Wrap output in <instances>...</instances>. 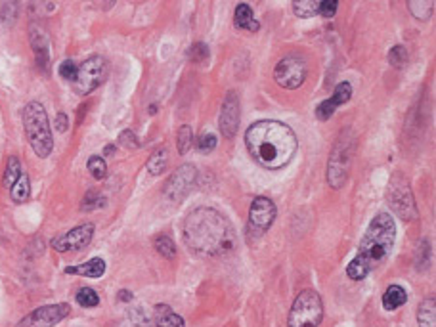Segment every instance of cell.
Here are the masks:
<instances>
[{"label":"cell","instance_id":"obj_1","mask_svg":"<svg viewBox=\"0 0 436 327\" xmlns=\"http://www.w3.org/2000/svg\"><path fill=\"white\" fill-rule=\"evenodd\" d=\"M184 242L203 256L226 255L236 249L237 237L232 222L211 207L193 209L184 221Z\"/></svg>","mask_w":436,"mask_h":327},{"label":"cell","instance_id":"obj_2","mask_svg":"<svg viewBox=\"0 0 436 327\" xmlns=\"http://www.w3.org/2000/svg\"><path fill=\"white\" fill-rule=\"evenodd\" d=\"M245 146L251 157L260 167L276 171L291 163L299 148V142H297L293 128L287 127L286 123L265 119V121L253 123L247 128Z\"/></svg>","mask_w":436,"mask_h":327},{"label":"cell","instance_id":"obj_3","mask_svg":"<svg viewBox=\"0 0 436 327\" xmlns=\"http://www.w3.org/2000/svg\"><path fill=\"white\" fill-rule=\"evenodd\" d=\"M396 242V222L391 214L379 213L365 230L356 256L346 266V276L354 281H362L373 268L386 260Z\"/></svg>","mask_w":436,"mask_h":327},{"label":"cell","instance_id":"obj_4","mask_svg":"<svg viewBox=\"0 0 436 327\" xmlns=\"http://www.w3.org/2000/svg\"><path fill=\"white\" fill-rule=\"evenodd\" d=\"M23 128L27 136L31 148L36 153V157L46 159L54 150V138H52V128L48 115L43 104L38 102H29L23 109Z\"/></svg>","mask_w":436,"mask_h":327},{"label":"cell","instance_id":"obj_5","mask_svg":"<svg viewBox=\"0 0 436 327\" xmlns=\"http://www.w3.org/2000/svg\"><path fill=\"white\" fill-rule=\"evenodd\" d=\"M323 318V300L314 289H304L297 295L289 316L287 327H318Z\"/></svg>","mask_w":436,"mask_h":327},{"label":"cell","instance_id":"obj_6","mask_svg":"<svg viewBox=\"0 0 436 327\" xmlns=\"http://www.w3.org/2000/svg\"><path fill=\"white\" fill-rule=\"evenodd\" d=\"M352 140L351 130H343L339 140L331 150L328 163V182L331 188H343L344 182L349 180V172H351V159H352Z\"/></svg>","mask_w":436,"mask_h":327},{"label":"cell","instance_id":"obj_7","mask_svg":"<svg viewBox=\"0 0 436 327\" xmlns=\"http://www.w3.org/2000/svg\"><path fill=\"white\" fill-rule=\"evenodd\" d=\"M386 203L393 209L394 213L400 216L402 221H415L417 218V205H415L414 192H412V184L406 174L396 172L388 182V190H386Z\"/></svg>","mask_w":436,"mask_h":327},{"label":"cell","instance_id":"obj_8","mask_svg":"<svg viewBox=\"0 0 436 327\" xmlns=\"http://www.w3.org/2000/svg\"><path fill=\"white\" fill-rule=\"evenodd\" d=\"M108 77V64L101 56L88 57L86 62L79 65L77 75L73 78V90L79 96L94 92L98 86Z\"/></svg>","mask_w":436,"mask_h":327},{"label":"cell","instance_id":"obj_9","mask_svg":"<svg viewBox=\"0 0 436 327\" xmlns=\"http://www.w3.org/2000/svg\"><path fill=\"white\" fill-rule=\"evenodd\" d=\"M276 214H278V209L272 200L257 197L253 201L249 209V224H247V234L251 239L262 237L276 221Z\"/></svg>","mask_w":436,"mask_h":327},{"label":"cell","instance_id":"obj_10","mask_svg":"<svg viewBox=\"0 0 436 327\" xmlns=\"http://www.w3.org/2000/svg\"><path fill=\"white\" fill-rule=\"evenodd\" d=\"M274 78L281 88L295 90L299 88L307 78V62L300 56H287L278 62L274 69Z\"/></svg>","mask_w":436,"mask_h":327},{"label":"cell","instance_id":"obj_11","mask_svg":"<svg viewBox=\"0 0 436 327\" xmlns=\"http://www.w3.org/2000/svg\"><path fill=\"white\" fill-rule=\"evenodd\" d=\"M195 182H197V169L192 163H186L172 172L163 192L169 200L180 201L192 192Z\"/></svg>","mask_w":436,"mask_h":327},{"label":"cell","instance_id":"obj_12","mask_svg":"<svg viewBox=\"0 0 436 327\" xmlns=\"http://www.w3.org/2000/svg\"><path fill=\"white\" fill-rule=\"evenodd\" d=\"M69 312H71V306L67 305V302L41 306V308H36L31 314H27L17 323V327H54L64 318H67Z\"/></svg>","mask_w":436,"mask_h":327},{"label":"cell","instance_id":"obj_13","mask_svg":"<svg viewBox=\"0 0 436 327\" xmlns=\"http://www.w3.org/2000/svg\"><path fill=\"white\" fill-rule=\"evenodd\" d=\"M94 237V224H80L52 242V247L57 253H71L85 249Z\"/></svg>","mask_w":436,"mask_h":327},{"label":"cell","instance_id":"obj_14","mask_svg":"<svg viewBox=\"0 0 436 327\" xmlns=\"http://www.w3.org/2000/svg\"><path fill=\"white\" fill-rule=\"evenodd\" d=\"M220 132L224 138H234L239 128V96L236 90H230L224 98L220 109Z\"/></svg>","mask_w":436,"mask_h":327},{"label":"cell","instance_id":"obj_15","mask_svg":"<svg viewBox=\"0 0 436 327\" xmlns=\"http://www.w3.org/2000/svg\"><path fill=\"white\" fill-rule=\"evenodd\" d=\"M29 39H31V46L35 52L38 69L48 73L50 71V39L46 35V31L41 25H31Z\"/></svg>","mask_w":436,"mask_h":327},{"label":"cell","instance_id":"obj_16","mask_svg":"<svg viewBox=\"0 0 436 327\" xmlns=\"http://www.w3.org/2000/svg\"><path fill=\"white\" fill-rule=\"evenodd\" d=\"M65 274H75V276H85V277H94L98 279L106 274V260L96 256L92 260H88L85 264H79V266H67L65 268Z\"/></svg>","mask_w":436,"mask_h":327},{"label":"cell","instance_id":"obj_17","mask_svg":"<svg viewBox=\"0 0 436 327\" xmlns=\"http://www.w3.org/2000/svg\"><path fill=\"white\" fill-rule=\"evenodd\" d=\"M153 321L157 327H186L184 318L172 310L169 305H157L153 308Z\"/></svg>","mask_w":436,"mask_h":327},{"label":"cell","instance_id":"obj_18","mask_svg":"<svg viewBox=\"0 0 436 327\" xmlns=\"http://www.w3.org/2000/svg\"><path fill=\"white\" fill-rule=\"evenodd\" d=\"M234 25L237 29L251 31V33H257L258 29H260V23L255 20L253 8L249 4H237L236 14H234Z\"/></svg>","mask_w":436,"mask_h":327},{"label":"cell","instance_id":"obj_19","mask_svg":"<svg viewBox=\"0 0 436 327\" xmlns=\"http://www.w3.org/2000/svg\"><path fill=\"white\" fill-rule=\"evenodd\" d=\"M406 300H408V293H406V289L402 285H391V287H386L385 295H383V306H385V310H388V312H393L396 308L406 305Z\"/></svg>","mask_w":436,"mask_h":327},{"label":"cell","instance_id":"obj_20","mask_svg":"<svg viewBox=\"0 0 436 327\" xmlns=\"http://www.w3.org/2000/svg\"><path fill=\"white\" fill-rule=\"evenodd\" d=\"M417 321L421 327H436V300L435 297L425 299L417 310Z\"/></svg>","mask_w":436,"mask_h":327},{"label":"cell","instance_id":"obj_21","mask_svg":"<svg viewBox=\"0 0 436 327\" xmlns=\"http://www.w3.org/2000/svg\"><path fill=\"white\" fill-rule=\"evenodd\" d=\"M146 167H148V172L153 174V176L163 174V172L167 171V167H169V151L161 148V150H157L155 153H151Z\"/></svg>","mask_w":436,"mask_h":327},{"label":"cell","instance_id":"obj_22","mask_svg":"<svg viewBox=\"0 0 436 327\" xmlns=\"http://www.w3.org/2000/svg\"><path fill=\"white\" fill-rule=\"evenodd\" d=\"M10 195H12V201L17 203V205H22V203H25L29 200V195H31V182H29L27 174H22V176L17 178V182L10 188Z\"/></svg>","mask_w":436,"mask_h":327},{"label":"cell","instance_id":"obj_23","mask_svg":"<svg viewBox=\"0 0 436 327\" xmlns=\"http://www.w3.org/2000/svg\"><path fill=\"white\" fill-rule=\"evenodd\" d=\"M153 245H155V249H157V253L161 256H164V258H174L176 256V245H174V242H172L171 237L169 235H157L155 239H153Z\"/></svg>","mask_w":436,"mask_h":327},{"label":"cell","instance_id":"obj_24","mask_svg":"<svg viewBox=\"0 0 436 327\" xmlns=\"http://www.w3.org/2000/svg\"><path fill=\"white\" fill-rule=\"evenodd\" d=\"M20 176H22V163H20L17 157H10L6 165V172H4V186L12 188Z\"/></svg>","mask_w":436,"mask_h":327},{"label":"cell","instance_id":"obj_25","mask_svg":"<svg viewBox=\"0 0 436 327\" xmlns=\"http://www.w3.org/2000/svg\"><path fill=\"white\" fill-rule=\"evenodd\" d=\"M293 12L299 18H314V15H318V2L297 0V2H293Z\"/></svg>","mask_w":436,"mask_h":327},{"label":"cell","instance_id":"obj_26","mask_svg":"<svg viewBox=\"0 0 436 327\" xmlns=\"http://www.w3.org/2000/svg\"><path fill=\"white\" fill-rule=\"evenodd\" d=\"M388 62L396 69H402L404 65L408 64V50H406V46H402V44L393 46L391 52H388Z\"/></svg>","mask_w":436,"mask_h":327},{"label":"cell","instance_id":"obj_27","mask_svg":"<svg viewBox=\"0 0 436 327\" xmlns=\"http://www.w3.org/2000/svg\"><path fill=\"white\" fill-rule=\"evenodd\" d=\"M77 302H79L83 308H94V306L100 305V297H98V293L90 289V287H83L79 289L77 293Z\"/></svg>","mask_w":436,"mask_h":327},{"label":"cell","instance_id":"obj_28","mask_svg":"<svg viewBox=\"0 0 436 327\" xmlns=\"http://www.w3.org/2000/svg\"><path fill=\"white\" fill-rule=\"evenodd\" d=\"M88 171H90V174L96 180H104V178L108 176V165H106V161L101 157L94 155L88 159Z\"/></svg>","mask_w":436,"mask_h":327},{"label":"cell","instance_id":"obj_29","mask_svg":"<svg viewBox=\"0 0 436 327\" xmlns=\"http://www.w3.org/2000/svg\"><path fill=\"white\" fill-rule=\"evenodd\" d=\"M351 98H352L351 83H341V85H337L335 92H333V96H331L329 100L333 102V104L339 107V106H343V104H346Z\"/></svg>","mask_w":436,"mask_h":327},{"label":"cell","instance_id":"obj_30","mask_svg":"<svg viewBox=\"0 0 436 327\" xmlns=\"http://www.w3.org/2000/svg\"><path fill=\"white\" fill-rule=\"evenodd\" d=\"M193 144V134H192V128L188 127H182L178 130V140H176V148H178V153L180 155H184L190 151Z\"/></svg>","mask_w":436,"mask_h":327},{"label":"cell","instance_id":"obj_31","mask_svg":"<svg viewBox=\"0 0 436 327\" xmlns=\"http://www.w3.org/2000/svg\"><path fill=\"white\" fill-rule=\"evenodd\" d=\"M216 146H218V138H216L215 134H211V132L199 136L197 142H195V148H197V151H201V153H211Z\"/></svg>","mask_w":436,"mask_h":327},{"label":"cell","instance_id":"obj_32","mask_svg":"<svg viewBox=\"0 0 436 327\" xmlns=\"http://www.w3.org/2000/svg\"><path fill=\"white\" fill-rule=\"evenodd\" d=\"M104 205H106V200L98 192H88L83 200V211H94V209H100Z\"/></svg>","mask_w":436,"mask_h":327},{"label":"cell","instance_id":"obj_33","mask_svg":"<svg viewBox=\"0 0 436 327\" xmlns=\"http://www.w3.org/2000/svg\"><path fill=\"white\" fill-rule=\"evenodd\" d=\"M409 10H412V14L417 18V20H427L430 15V12H433V8H435V4L433 2H409L408 4Z\"/></svg>","mask_w":436,"mask_h":327},{"label":"cell","instance_id":"obj_34","mask_svg":"<svg viewBox=\"0 0 436 327\" xmlns=\"http://www.w3.org/2000/svg\"><path fill=\"white\" fill-rule=\"evenodd\" d=\"M190 60L195 64H205L209 60V46L205 43H195L190 50Z\"/></svg>","mask_w":436,"mask_h":327},{"label":"cell","instance_id":"obj_35","mask_svg":"<svg viewBox=\"0 0 436 327\" xmlns=\"http://www.w3.org/2000/svg\"><path fill=\"white\" fill-rule=\"evenodd\" d=\"M335 111H337V106L328 98V100H323L320 106L316 107V117H318L320 121H329V119H331V115L335 113Z\"/></svg>","mask_w":436,"mask_h":327},{"label":"cell","instance_id":"obj_36","mask_svg":"<svg viewBox=\"0 0 436 327\" xmlns=\"http://www.w3.org/2000/svg\"><path fill=\"white\" fill-rule=\"evenodd\" d=\"M77 69H79V65L75 64V62H71V60H65L64 64L59 65V75H62L65 81L73 83V78H75V75H77Z\"/></svg>","mask_w":436,"mask_h":327},{"label":"cell","instance_id":"obj_37","mask_svg":"<svg viewBox=\"0 0 436 327\" xmlns=\"http://www.w3.org/2000/svg\"><path fill=\"white\" fill-rule=\"evenodd\" d=\"M337 4L335 0H323V2H318V14L323 15V18H333L337 14Z\"/></svg>","mask_w":436,"mask_h":327},{"label":"cell","instance_id":"obj_38","mask_svg":"<svg viewBox=\"0 0 436 327\" xmlns=\"http://www.w3.org/2000/svg\"><path fill=\"white\" fill-rule=\"evenodd\" d=\"M119 144L125 146V148H129V150H134V148L140 146L136 134H134L132 130H122L121 134H119Z\"/></svg>","mask_w":436,"mask_h":327},{"label":"cell","instance_id":"obj_39","mask_svg":"<svg viewBox=\"0 0 436 327\" xmlns=\"http://www.w3.org/2000/svg\"><path fill=\"white\" fill-rule=\"evenodd\" d=\"M69 128V119L65 113H57L56 117V130L57 132H65Z\"/></svg>","mask_w":436,"mask_h":327},{"label":"cell","instance_id":"obj_40","mask_svg":"<svg viewBox=\"0 0 436 327\" xmlns=\"http://www.w3.org/2000/svg\"><path fill=\"white\" fill-rule=\"evenodd\" d=\"M117 299L122 300V302H129V300L132 299V293H130L129 289H122V291L117 295Z\"/></svg>","mask_w":436,"mask_h":327},{"label":"cell","instance_id":"obj_41","mask_svg":"<svg viewBox=\"0 0 436 327\" xmlns=\"http://www.w3.org/2000/svg\"><path fill=\"white\" fill-rule=\"evenodd\" d=\"M113 151H115V146H111V144H109V146H106V148H104V153H106V155H111Z\"/></svg>","mask_w":436,"mask_h":327}]
</instances>
